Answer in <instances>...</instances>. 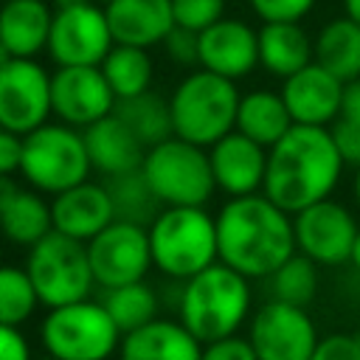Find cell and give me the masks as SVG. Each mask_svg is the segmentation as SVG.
<instances>
[{
    "label": "cell",
    "mask_w": 360,
    "mask_h": 360,
    "mask_svg": "<svg viewBox=\"0 0 360 360\" xmlns=\"http://www.w3.org/2000/svg\"><path fill=\"white\" fill-rule=\"evenodd\" d=\"M346 160L329 127L292 124L270 149L262 191L290 214L332 197Z\"/></svg>",
    "instance_id": "obj_1"
},
{
    "label": "cell",
    "mask_w": 360,
    "mask_h": 360,
    "mask_svg": "<svg viewBox=\"0 0 360 360\" xmlns=\"http://www.w3.org/2000/svg\"><path fill=\"white\" fill-rule=\"evenodd\" d=\"M217 245L219 262L248 278H267L298 250L292 214L264 191L231 197L217 214Z\"/></svg>",
    "instance_id": "obj_2"
},
{
    "label": "cell",
    "mask_w": 360,
    "mask_h": 360,
    "mask_svg": "<svg viewBox=\"0 0 360 360\" xmlns=\"http://www.w3.org/2000/svg\"><path fill=\"white\" fill-rule=\"evenodd\" d=\"M250 278L225 262H214L183 281L177 309L188 332L200 343H211L236 335V329L250 315Z\"/></svg>",
    "instance_id": "obj_3"
},
{
    "label": "cell",
    "mask_w": 360,
    "mask_h": 360,
    "mask_svg": "<svg viewBox=\"0 0 360 360\" xmlns=\"http://www.w3.org/2000/svg\"><path fill=\"white\" fill-rule=\"evenodd\" d=\"M152 264L177 281H186L219 262L217 217L202 205H166L149 225Z\"/></svg>",
    "instance_id": "obj_4"
},
{
    "label": "cell",
    "mask_w": 360,
    "mask_h": 360,
    "mask_svg": "<svg viewBox=\"0 0 360 360\" xmlns=\"http://www.w3.org/2000/svg\"><path fill=\"white\" fill-rule=\"evenodd\" d=\"M242 93L233 79L205 68L188 73L169 96L174 135L197 146H211L236 129V110Z\"/></svg>",
    "instance_id": "obj_5"
},
{
    "label": "cell",
    "mask_w": 360,
    "mask_h": 360,
    "mask_svg": "<svg viewBox=\"0 0 360 360\" xmlns=\"http://www.w3.org/2000/svg\"><path fill=\"white\" fill-rule=\"evenodd\" d=\"M143 174L166 205H205L217 188L211 158L205 146L183 141L177 135L146 149Z\"/></svg>",
    "instance_id": "obj_6"
},
{
    "label": "cell",
    "mask_w": 360,
    "mask_h": 360,
    "mask_svg": "<svg viewBox=\"0 0 360 360\" xmlns=\"http://www.w3.org/2000/svg\"><path fill=\"white\" fill-rule=\"evenodd\" d=\"M25 270L48 309L84 301L96 284L87 242L59 231H51L34 248H28Z\"/></svg>",
    "instance_id": "obj_7"
},
{
    "label": "cell",
    "mask_w": 360,
    "mask_h": 360,
    "mask_svg": "<svg viewBox=\"0 0 360 360\" xmlns=\"http://www.w3.org/2000/svg\"><path fill=\"white\" fill-rule=\"evenodd\" d=\"M84 135L70 124H42L22 138V177L45 194L68 191L90 174Z\"/></svg>",
    "instance_id": "obj_8"
},
{
    "label": "cell",
    "mask_w": 360,
    "mask_h": 360,
    "mask_svg": "<svg viewBox=\"0 0 360 360\" xmlns=\"http://www.w3.org/2000/svg\"><path fill=\"white\" fill-rule=\"evenodd\" d=\"M45 352L59 360H107L121 346V329L104 309V304L76 301L48 309L39 329Z\"/></svg>",
    "instance_id": "obj_9"
},
{
    "label": "cell",
    "mask_w": 360,
    "mask_h": 360,
    "mask_svg": "<svg viewBox=\"0 0 360 360\" xmlns=\"http://www.w3.org/2000/svg\"><path fill=\"white\" fill-rule=\"evenodd\" d=\"M248 340L253 343L259 360H309L321 335L307 307L267 298L250 315Z\"/></svg>",
    "instance_id": "obj_10"
},
{
    "label": "cell",
    "mask_w": 360,
    "mask_h": 360,
    "mask_svg": "<svg viewBox=\"0 0 360 360\" xmlns=\"http://www.w3.org/2000/svg\"><path fill=\"white\" fill-rule=\"evenodd\" d=\"M292 228L298 253L312 259L318 267L349 264L352 245L360 231L354 211L335 197H326L292 214Z\"/></svg>",
    "instance_id": "obj_11"
},
{
    "label": "cell",
    "mask_w": 360,
    "mask_h": 360,
    "mask_svg": "<svg viewBox=\"0 0 360 360\" xmlns=\"http://www.w3.org/2000/svg\"><path fill=\"white\" fill-rule=\"evenodd\" d=\"M87 256L96 284H101L104 290L143 281L146 270L152 267L149 228L112 219L104 231H98L87 242Z\"/></svg>",
    "instance_id": "obj_12"
},
{
    "label": "cell",
    "mask_w": 360,
    "mask_h": 360,
    "mask_svg": "<svg viewBox=\"0 0 360 360\" xmlns=\"http://www.w3.org/2000/svg\"><path fill=\"white\" fill-rule=\"evenodd\" d=\"M51 107V73L22 56H11L0 65V127L28 135L48 124Z\"/></svg>",
    "instance_id": "obj_13"
},
{
    "label": "cell",
    "mask_w": 360,
    "mask_h": 360,
    "mask_svg": "<svg viewBox=\"0 0 360 360\" xmlns=\"http://www.w3.org/2000/svg\"><path fill=\"white\" fill-rule=\"evenodd\" d=\"M112 45L115 39L107 22V11L98 8L93 0L68 8H53L48 53L59 68L101 65Z\"/></svg>",
    "instance_id": "obj_14"
},
{
    "label": "cell",
    "mask_w": 360,
    "mask_h": 360,
    "mask_svg": "<svg viewBox=\"0 0 360 360\" xmlns=\"http://www.w3.org/2000/svg\"><path fill=\"white\" fill-rule=\"evenodd\" d=\"M115 93L98 65H65L51 73V107L76 129L96 124L115 110Z\"/></svg>",
    "instance_id": "obj_15"
},
{
    "label": "cell",
    "mask_w": 360,
    "mask_h": 360,
    "mask_svg": "<svg viewBox=\"0 0 360 360\" xmlns=\"http://www.w3.org/2000/svg\"><path fill=\"white\" fill-rule=\"evenodd\" d=\"M259 65V31L236 17H222L200 31V68L242 79Z\"/></svg>",
    "instance_id": "obj_16"
},
{
    "label": "cell",
    "mask_w": 360,
    "mask_h": 360,
    "mask_svg": "<svg viewBox=\"0 0 360 360\" xmlns=\"http://www.w3.org/2000/svg\"><path fill=\"white\" fill-rule=\"evenodd\" d=\"M343 84L335 73L321 68L318 62H309L298 73L281 79V98L292 115L295 124H312V127H329L340 115L343 101Z\"/></svg>",
    "instance_id": "obj_17"
},
{
    "label": "cell",
    "mask_w": 360,
    "mask_h": 360,
    "mask_svg": "<svg viewBox=\"0 0 360 360\" xmlns=\"http://www.w3.org/2000/svg\"><path fill=\"white\" fill-rule=\"evenodd\" d=\"M208 158L217 188H222L228 197H245L262 191L267 172V146L233 129L208 146Z\"/></svg>",
    "instance_id": "obj_18"
},
{
    "label": "cell",
    "mask_w": 360,
    "mask_h": 360,
    "mask_svg": "<svg viewBox=\"0 0 360 360\" xmlns=\"http://www.w3.org/2000/svg\"><path fill=\"white\" fill-rule=\"evenodd\" d=\"M51 211H53V231L82 242H90L98 231H104L115 219L107 186L93 180L76 183L68 191L53 194Z\"/></svg>",
    "instance_id": "obj_19"
},
{
    "label": "cell",
    "mask_w": 360,
    "mask_h": 360,
    "mask_svg": "<svg viewBox=\"0 0 360 360\" xmlns=\"http://www.w3.org/2000/svg\"><path fill=\"white\" fill-rule=\"evenodd\" d=\"M82 135H84V146L90 155V166L98 174L112 177V174L135 172L143 166L146 146L135 138V132L115 112L84 127Z\"/></svg>",
    "instance_id": "obj_20"
},
{
    "label": "cell",
    "mask_w": 360,
    "mask_h": 360,
    "mask_svg": "<svg viewBox=\"0 0 360 360\" xmlns=\"http://www.w3.org/2000/svg\"><path fill=\"white\" fill-rule=\"evenodd\" d=\"M104 11L118 45L152 48L174 28L172 0H107Z\"/></svg>",
    "instance_id": "obj_21"
},
{
    "label": "cell",
    "mask_w": 360,
    "mask_h": 360,
    "mask_svg": "<svg viewBox=\"0 0 360 360\" xmlns=\"http://www.w3.org/2000/svg\"><path fill=\"white\" fill-rule=\"evenodd\" d=\"M121 360H200L202 343L183 321L155 318L135 332H127L118 346Z\"/></svg>",
    "instance_id": "obj_22"
},
{
    "label": "cell",
    "mask_w": 360,
    "mask_h": 360,
    "mask_svg": "<svg viewBox=\"0 0 360 360\" xmlns=\"http://www.w3.org/2000/svg\"><path fill=\"white\" fill-rule=\"evenodd\" d=\"M53 8L48 0H6L0 11V42L11 56L34 59L48 48Z\"/></svg>",
    "instance_id": "obj_23"
},
{
    "label": "cell",
    "mask_w": 360,
    "mask_h": 360,
    "mask_svg": "<svg viewBox=\"0 0 360 360\" xmlns=\"http://www.w3.org/2000/svg\"><path fill=\"white\" fill-rule=\"evenodd\" d=\"M315 62L312 37L301 22H262L259 65L278 79H287Z\"/></svg>",
    "instance_id": "obj_24"
},
{
    "label": "cell",
    "mask_w": 360,
    "mask_h": 360,
    "mask_svg": "<svg viewBox=\"0 0 360 360\" xmlns=\"http://www.w3.org/2000/svg\"><path fill=\"white\" fill-rule=\"evenodd\" d=\"M53 231V211L51 202L39 191L14 188L0 205V233L20 248H34L42 236Z\"/></svg>",
    "instance_id": "obj_25"
},
{
    "label": "cell",
    "mask_w": 360,
    "mask_h": 360,
    "mask_svg": "<svg viewBox=\"0 0 360 360\" xmlns=\"http://www.w3.org/2000/svg\"><path fill=\"white\" fill-rule=\"evenodd\" d=\"M315 62L335 73L340 82L360 79V22L349 14L326 20L312 37Z\"/></svg>",
    "instance_id": "obj_26"
},
{
    "label": "cell",
    "mask_w": 360,
    "mask_h": 360,
    "mask_svg": "<svg viewBox=\"0 0 360 360\" xmlns=\"http://www.w3.org/2000/svg\"><path fill=\"white\" fill-rule=\"evenodd\" d=\"M292 115L281 98V93L276 90H250L242 93L239 98V110H236V129L248 138H253L262 146H273L290 127H292Z\"/></svg>",
    "instance_id": "obj_27"
},
{
    "label": "cell",
    "mask_w": 360,
    "mask_h": 360,
    "mask_svg": "<svg viewBox=\"0 0 360 360\" xmlns=\"http://www.w3.org/2000/svg\"><path fill=\"white\" fill-rule=\"evenodd\" d=\"M112 112L135 132V138H138L146 149L174 135V127H172V107H169V98H163L160 93L143 90V93H138V96L118 98Z\"/></svg>",
    "instance_id": "obj_28"
},
{
    "label": "cell",
    "mask_w": 360,
    "mask_h": 360,
    "mask_svg": "<svg viewBox=\"0 0 360 360\" xmlns=\"http://www.w3.org/2000/svg\"><path fill=\"white\" fill-rule=\"evenodd\" d=\"M104 186L110 191L115 219H124V222H135V225H146L149 228L155 222V217L163 211V202L152 191L143 169L104 177Z\"/></svg>",
    "instance_id": "obj_29"
},
{
    "label": "cell",
    "mask_w": 360,
    "mask_h": 360,
    "mask_svg": "<svg viewBox=\"0 0 360 360\" xmlns=\"http://www.w3.org/2000/svg\"><path fill=\"white\" fill-rule=\"evenodd\" d=\"M98 68H101L104 79L110 82L115 98H129V96L149 90L152 73H155V65H152V56L146 48L118 45V42L110 48V53L104 56V62Z\"/></svg>",
    "instance_id": "obj_30"
},
{
    "label": "cell",
    "mask_w": 360,
    "mask_h": 360,
    "mask_svg": "<svg viewBox=\"0 0 360 360\" xmlns=\"http://www.w3.org/2000/svg\"><path fill=\"white\" fill-rule=\"evenodd\" d=\"M101 304L110 312V318L115 321V326L121 329V335L135 332L138 326H146L149 321H155L158 307H160L155 290L143 281H132V284L104 290Z\"/></svg>",
    "instance_id": "obj_31"
},
{
    "label": "cell",
    "mask_w": 360,
    "mask_h": 360,
    "mask_svg": "<svg viewBox=\"0 0 360 360\" xmlns=\"http://www.w3.org/2000/svg\"><path fill=\"white\" fill-rule=\"evenodd\" d=\"M318 287H321L318 264L298 250L267 276L270 298H278V301H287L295 307H309L318 295Z\"/></svg>",
    "instance_id": "obj_32"
},
{
    "label": "cell",
    "mask_w": 360,
    "mask_h": 360,
    "mask_svg": "<svg viewBox=\"0 0 360 360\" xmlns=\"http://www.w3.org/2000/svg\"><path fill=\"white\" fill-rule=\"evenodd\" d=\"M39 295L25 267L0 264V323L20 326L37 309Z\"/></svg>",
    "instance_id": "obj_33"
},
{
    "label": "cell",
    "mask_w": 360,
    "mask_h": 360,
    "mask_svg": "<svg viewBox=\"0 0 360 360\" xmlns=\"http://www.w3.org/2000/svg\"><path fill=\"white\" fill-rule=\"evenodd\" d=\"M172 11H174V25L200 34L225 17V0H172Z\"/></svg>",
    "instance_id": "obj_34"
},
{
    "label": "cell",
    "mask_w": 360,
    "mask_h": 360,
    "mask_svg": "<svg viewBox=\"0 0 360 360\" xmlns=\"http://www.w3.org/2000/svg\"><path fill=\"white\" fill-rule=\"evenodd\" d=\"M262 22H301L318 0H248Z\"/></svg>",
    "instance_id": "obj_35"
},
{
    "label": "cell",
    "mask_w": 360,
    "mask_h": 360,
    "mask_svg": "<svg viewBox=\"0 0 360 360\" xmlns=\"http://www.w3.org/2000/svg\"><path fill=\"white\" fill-rule=\"evenodd\" d=\"M166 53L177 65H200V34L183 25H174L163 39Z\"/></svg>",
    "instance_id": "obj_36"
},
{
    "label": "cell",
    "mask_w": 360,
    "mask_h": 360,
    "mask_svg": "<svg viewBox=\"0 0 360 360\" xmlns=\"http://www.w3.org/2000/svg\"><path fill=\"white\" fill-rule=\"evenodd\" d=\"M309 360H360V335L332 332V335L321 338V343Z\"/></svg>",
    "instance_id": "obj_37"
},
{
    "label": "cell",
    "mask_w": 360,
    "mask_h": 360,
    "mask_svg": "<svg viewBox=\"0 0 360 360\" xmlns=\"http://www.w3.org/2000/svg\"><path fill=\"white\" fill-rule=\"evenodd\" d=\"M200 360H259V357H256V349L248 338L228 335V338L202 343V357Z\"/></svg>",
    "instance_id": "obj_38"
},
{
    "label": "cell",
    "mask_w": 360,
    "mask_h": 360,
    "mask_svg": "<svg viewBox=\"0 0 360 360\" xmlns=\"http://www.w3.org/2000/svg\"><path fill=\"white\" fill-rule=\"evenodd\" d=\"M329 129L343 160L349 166H360V118H335Z\"/></svg>",
    "instance_id": "obj_39"
},
{
    "label": "cell",
    "mask_w": 360,
    "mask_h": 360,
    "mask_svg": "<svg viewBox=\"0 0 360 360\" xmlns=\"http://www.w3.org/2000/svg\"><path fill=\"white\" fill-rule=\"evenodd\" d=\"M22 138L6 127H0V177H11L22 169Z\"/></svg>",
    "instance_id": "obj_40"
},
{
    "label": "cell",
    "mask_w": 360,
    "mask_h": 360,
    "mask_svg": "<svg viewBox=\"0 0 360 360\" xmlns=\"http://www.w3.org/2000/svg\"><path fill=\"white\" fill-rule=\"evenodd\" d=\"M0 360H31V346L20 326L0 323Z\"/></svg>",
    "instance_id": "obj_41"
},
{
    "label": "cell",
    "mask_w": 360,
    "mask_h": 360,
    "mask_svg": "<svg viewBox=\"0 0 360 360\" xmlns=\"http://www.w3.org/2000/svg\"><path fill=\"white\" fill-rule=\"evenodd\" d=\"M343 14H349L354 22H360V0H343Z\"/></svg>",
    "instance_id": "obj_42"
},
{
    "label": "cell",
    "mask_w": 360,
    "mask_h": 360,
    "mask_svg": "<svg viewBox=\"0 0 360 360\" xmlns=\"http://www.w3.org/2000/svg\"><path fill=\"white\" fill-rule=\"evenodd\" d=\"M349 264L360 273V231H357V236H354V245H352V256H349Z\"/></svg>",
    "instance_id": "obj_43"
},
{
    "label": "cell",
    "mask_w": 360,
    "mask_h": 360,
    "mask_svg": "<svg viewBox=\"0 0 360 360\" xmlns=\"http://www.w3.org/2000/svg\"><path fill=\"white\" fill-rule=\"evenodd\" d=\"M352 197H354V208L360 211V166H354V177H352Z\"/></svg>",
    "instance_id": "obj_44"
},
{
    "label": "cell",
    "mask_w": 360,
    "mask_h": 360,
    "mask_svg": "<svg viewBox=\"0 0 360 360\" xmlns=\"http://www.w3.org/2000/svg\"><path fill=\"white\" fill-rule=\"evenodd\" d=\"M84 0H53V8H68V6H79Z\"/></svg>",
    "instance_id": "obj_45"
},
{
    "label": "cell",
    "mask_w": 360,
    "mask_h": 360,
    "mask_svg": "<svg viewBox=\"0 0 360 360\" xmlns=\"http://www.w3.org/2000/svg\"><path fill=\"white\" fill-rule=\"evenodd\" d=\"M8 59H11V53H8V51L3 48V42H0V65H6Z\"/></svg>",
    "instance_id": "obj_46"
},
{
    "label": "cell",
    "mask_w": 360,
    "mask_h": 360,
    "mask_svg": "<svg viewBox=\"0 0 360 360\" xmlns=\"http://www.w3.org/2000/svg\"><path fill=\"white\" fill-rule=\"evenodd\" d=\"M37 360H59V357H56V354H51V352H45V354H42V357H37Z\"/></svg>",
    "instance_id": "obj_47"
},
{
    "label": "cell",
    "mask_w": 360,
    "mask_h": 360,
    "mask_svg": "<svg viewBox=\"0 0 360 360\" xmlns=\"http://www.w3.org/2000/svg\"><path fill=\"white\" fill-rule=\"evenodd\" d=\"M0 11H3V3H0Z\"/></svg>",
    "instance_id": "obj_48"
},
{
    "label": "cell",
    "mask_w": 360,
    "mask_h": 360,
    "mask_svg": "<svg viewBox=\"0 0 360 360\" xmlns=\"http://www.w3.org/2000/svg\"><path fill=\"white\" fill-rule=\"evenodd\" d=\"M0 236H3V233H0Z\"/></svg>",
    "instance_id": "obj_49"
}]
</instances>
